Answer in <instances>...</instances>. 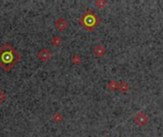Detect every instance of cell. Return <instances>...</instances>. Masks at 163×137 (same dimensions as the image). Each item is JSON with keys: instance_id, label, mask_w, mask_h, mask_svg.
Segmentation results:
<instances>
[{"instance_id": "obj_1", "label": "cell", "mask_w": 163, "mask_h": 137, "mask_svg": "<svg viewBox=\"0 0 163 137\" xmlns=\"http://www.w3.org/2000/svg\"><path fill=\"white\" fill-rule=\"evenodd\" d=\"M19 60V53L10 44H5L0 48V67L5 70H11Z\"/></svg>"}, {"instance_id": "obj_2", "label": "cell", "mask_w": 163, "mask_h": 137, "mask_svg": "<svg viewBox=\"0 0 163 137\" xmlns=\"http://www.w3.org/2000/svg\"><path fill=\"white\" fill-rule=\"evenodd\" d=\"M81 22L82 25L85 27H93L95 23V16L94 14L89 15V14H84L81 17Z\"/></svg>"}, {"instance_id": "obj_3", "label": "cell", "mask_w": 163, "mask_h": 137, "mask_svg": "<svg viewBox=\"0 0 163 137\" xmlns=\"http://www.w3.org/2000/svg\"><path fill=\"white\" fill-rule=\"evenodd\" d=\"M136 121L138 125H141V126H143V125H146L147 122L149 121V118L148 116L144 114V112H138V114H136Z\"/></svg>"}, {"instance_id": "obj_4", "label": "cell", "mask_w": 163, "mask_h": 137, "mask_svg": "<svg viewBox=\"0 0 163 137\" xmlns=\"http://www.w3.org/2000/svg\"><path fill=\"white\" fill-rule=\"evenodd\" d=\"M105 48L103 46H101V45H96L95 48L94 49V54L96 56H98V57H101V56H103L105 54Z\"/></svg>"}, {"instance_id": "obj_5", "label": "cell", "mask_w": 163, "mask_h": 137, "mask_svg": "<svg viewBox=\"0 0 163 137\" xmlns=\"http://www.w3.org/2000/svg\"><path fill=\"white\" fill-rule=\"evenodd\" d=\"M56 26L57 27L58 30H60V31H62V30H64L66 28V26H67V23H66V21L64 19H59L56 24Z\"/></svg>"}, {"instance_id": "obj_6", "label": "cell", "mask_w": 163, "mask_h": 137, "mask_svg": "<svg viewBox=\"0 0 163 137\" xmlns=\"http://www.w3.org/2000/svg\"><path fill=\"white\" fill-rule=\"evenodd\" d=\"M118 88H119V90L121 91L122 92H126L127 91H128V84H127L126 82H121L120 84L118 85Z\"/></svg>"}, {"instance_id": "obj_7", "label": "cell", "mask_w": 163, "mask_h": 137, "mask_svg": "<svg viewBox=\"0 0 163 137\" xmlns=\"http://www.w3.org/2000/svg\"><path fill=\"white\" fill-rule=\"evenodd\" d=\"M108 87L110 88L112 91H114V90H116V89L118 87V85H117V83L116 81L112 80V81H110V82H109V85H108Z\"/></svg>"}]
</instances>
